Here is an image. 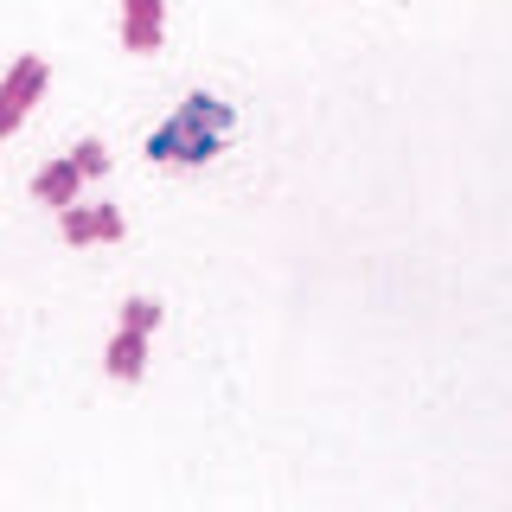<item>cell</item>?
<instances>
[{"mask_svg":"<svg viewBox=\"0 0 512 512\" xmlns=\"http://www.w3.org/2000/svg\"><path fill=\"white\" fill-rule=\"evenodd\" d=\"M224 128H231V109L218 96H186L180 116H167L148 135V154L154 160H205L224 141Z\"/></svg>","mask_w":512,"mask_h":512,"instance_id":"6da1fadb","label":"cell"},{"mask_svg":"<svg viewBox=\"0 0 512 512\" xmlns=\"http://www.w3.org/2000/svg\"><path fill=\"white\" fill-rule=\"evenodd\" d=\"M45 90V58H20L7 71V84H0V135H13V128L26 122V109L39 103Z\"/></svg>","mask_w":512,"mask_h":512,"instance_id":"7a4b0ae2","label":"cell"},{"mask_svg":"<svg viewBox=\"0 0 512 512\" xmlns=\"http://www.w3.org/2000/svg\"><path fill=\"white\" fill-rule=\"evenodd\" d=\"M160 7L167 0H128L122 7V45L128 52H160Z\"/></svg>","mask_w":512,"mask_h":512,"instance_id":"3957f363","label":"cell"},{"mask_svg":"<svg viewBox=\"0 0 512 512\" xmlns=\"http://www.w3.org/2000/svg\"><path fill=\"white\" fill-rule=\"evenodd\" d=\"M103 365H109V378H141V372H148V333H116V340H109V352H103Z\"/></svg>","mask_w":512,"mask_h":512,"instance_id":"277c9868","label":"cell"},{"mask_svg":"<svg viewBox=\"0 0 512 512\" xmlns=\"http://www.w3.org/2000/svg\"><path fill=\"white\" fill-rule=\"evenodd\" d=\"M77 186H84V180H77L71 160H52V167L32 173V192H39L45 205H71V199H77Z\"/></svg>","mask_w":512,"mask_h":512,"instance_id":"5b68a950","label":"cell"},{"mask_svg":"<svg viewBox=\"0 0 512 512\" xmlns=\"http://www.w3.org/2000/svg\"><path fill=\"white\" fill-rule=\"evenodd\" d=\"M71 167H77V180H96V173H109V148H103V141H77Z\"/></svg>","mask_w":512,"mask_h":512,"instance_id":"8992f818","label":"cell"},{"mask_svg":"<svg viewBox=\"0 0 512 512\" xmlns=\"http://www.w3.org/2000/svg\"><path fill=\"white\" fill-rule=\"evenodd\" d=\"M122 327H128V333H154V327H160V301H148V295L122 301Z\"/></svg>","mask_w":512,"mask_h":512,"instance_id":"52a82bcc","label":"cell"},{"mask_svg":"<svg viewBox=\"0 0 512 512\" xmlns=\"http://www.w3.org/2000/svg\"><path fill=\"white\" fill-rule=\"evenodd\" d=\"M64 244H96V212H77V205H64Z\"/></svg>","mask_w":512,"mask_h":512,"instance_id":"ba28073f","label":"cell"}]
</instances>
